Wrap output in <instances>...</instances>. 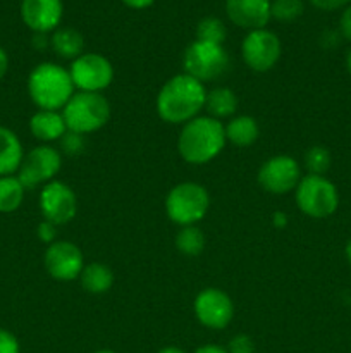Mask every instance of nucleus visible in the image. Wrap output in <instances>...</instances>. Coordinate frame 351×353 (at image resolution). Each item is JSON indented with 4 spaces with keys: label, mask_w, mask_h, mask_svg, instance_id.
I'll use <instances>...</instances> for the list:
<instances>
[{
    "label": "nucleus",
    "mask_w": 351,
    "mask_h": 353,
    "mask_svg": "<svg viewBox=\"0 0 351 353\" xmlns=\"http://www.w3.org/2000/svg\"><path fill=\"white\" fill-rule=\"evenodd\" d=\"M206 90L202 81L189 74L172 76L162 86L157 95V114L169 124H186L198 117L200 110L205 109Z\"/></svg>",
    "instance_id": "obj_1"
},
{
    "label": "nucleus",
    "mask_w": 351,
    "mask_h": 353,
    "mask_svg": "<svg viewBox=\"0 0 351 353\" xmlns=\"http://www.w3.org/2000/svg\"><path fill=\"white\" fill-rule=\"evenodd\" d=\"M226 141V131L220 121L210 116H198L182 126L178 150L188 164L202 165L213 161L224 150Z\"/></svg>",
    "instance_id": "obj_2"
},
{
    "label": "nucleus",
    "mask_w": 351,
    "mask_h": 353,
    "mask_svg": "<svg viewBox=\"0 0 351 353\" xmlns=\"http://www.w3.org/2000/svg\"><path fill=\"white\" fill-rule=\"evenodd\" d=\"M69 69L54 62L34 65L28 78V93L40 110H62L74 95Z\"/></svg>",
    "instance_id": "obj_3"
},
{
    "label": "nucleus",
    "mask_w": 351,
    "mask_h": 353,
    "mask_svg": "<svg viewBox=\"0 0 351 353\" xmlns=\"http://www.w3.org/2000/svg\"><path fill=\"white\" fill-rule=\"evenodd\" d=\"M67 131L88 134L102 130L110 119V103L102 93L76 92L62 109Z\"/></svg>",
    "instance_id": "obj_4"
},
{
    "label": "nucleus",
    "mask_w": 351,
    "mask_h": 353,
    "mask_svg": "<svg viewBox=\"0 0 351 353\" xmlns=\"http://www.w3.org/2000/svg\"><path fill=\"white\" fill-rule=\"evenodd\" d=\"M210 196L205 186L198 183H179L165 199L167 217L178 226H195L209 212Z\"/></svg>",
    "instance_id": "obj_5"
},
{
    "label": "nucleus",
    "mask_w": 351,
    "mask_h": 353,
    "mask_svg": "<svg viewBox=\"0 0 351 353\" xmlns=\"http://www.w3.org/2000/svg\"><path fill=\"white\" fill-rule=\"evenodd\" d=\"M295 200L305 216L312 219H326L339 207V192L326 176L308 174L296 186Z\"/></svg>",
    "instance_id": "obj_6"
},
{
    "label": "nucleus",
    "mask_w": 351,
    "mask_h": 353,
    "mask_svg": "<svg viewBox=\"0 0 351 353\" xmlns=\"http://www.w3.org/2000/svg\"><path fill=\"white\" fill-rule=\"evenodd\" d=\"M182 68L186 74L198 81H213L229 71L231 59L224 45L195 40L182 54Z\"/></svg>",
    "instance_id": "obj_7"
},
{
    "label": "nucleus",
    "mask_w": 351,
    "mask_h": 353,
    "mask_svg": "<svg viewBox=\"0 0 351 353\" xmlns=\"http://www.w3.org/2000/svg\"><path fill=\"white\" fill-rule=\"evenodd\" d=\"M281 40L267 28L248 31L241 43V57L244 64L255 72L270 71L281 59Z\"/></svg>",
    "instance_id": "obj_8"
},
{
    "label": "nucleus",
    "mask_w": 351,
    "mask_h": 353,
    "mask_svg": "<svg viewBox=\"0 0 351 353\" xmlns=\"http://www.w3.org/2000/svg\"><path fill=\"white\" fill-rule=\"evenodd\" d=\"M72 85L79 92L102 93V90L109 88L114 79V68L107 57L102 54H81L74 59L69 68Z\"/></svg>",
    "instance_id": "obj_9"
},
{
    "label": "nucleus",
    "mask_w": 351,
    "mask_h": 353,
    "mask_svg": "<svg viewBox=\"0 0 351 353\" xmlns=\"http://www.w3.org/2000/svg\"><path fill=\"white\" fill-rule=\"evenodd\" d=\"M62 168V157L58 150L41 145L24 155L21 168L17 171V178L23 183L24 188H36L40 185L54 181Z\"/></svg>",
    "instance_id": "obj_10"
},
{
    "label": "nucleus",
    "mask_w": 351,
    "mask_h": 353,
    "mask_svg": "<svg viewBox=\"0 0 351 353\" xmlns=\"http://www.w3.org/2000/svg\"><path fill=\"white\" fill-rule=\"evenodd\" d=\"M257 179L265 192L284 195L296 190L298 183L301 181V169L298 161L291 155H275L262 164Z\"/></svg>",
    "instance_id": "obj_11"
},
{
    "label": "nucleus",
    "mask_w": 351,
    "mask_h": 353,
    "mask_svg": "<svg viewBox=\"0 0 351 353\" xmlns=\"http://www.w3.org/2000/svg\"><path fill=\"white\" fill-rule=\"evenodd\" d=\"M40 212L45 221L61 226L71 223L78 214V199L72 188L65 183H47L40 192Z\"/></svg>",
    "instance_id": "obj_12"
},
{
    "label": "nucleus",
    "mask_w": 351,
    "mask_h": 353,
    "mask_svg": "<svg viewBox=\"0 0 351 353\" xmlns=\"http://www.w3.org/2000/svg\"><path fill=\"white\" fill-rule=\"evenodd\" d=\"M195 316L209 330H224L234 317L231 296L219 288H205L195 299Z\"/></svg>",
    "instance_id": "obj_13"
},
{
    "label": "nucleus",
    "mask_w": 351,
    "mask_h": 353,
    "mask_svg": "<svg viewBox=\"0 0 351 353\" xmlns=\"http://www.w3.org/2000/svg\"><path fill=\"white\" fill-rule=\"evenodd\" d=\"M43 264L48 274L57 281H74L81 276L85 257L72 241H54L45 250Z\"/></svg>",
    "instance_id": "obj_14"
},
{
    "label": "nucleus",
    "mask_w": 351,
    "mask_h": 353,
    "mask_svg": "<svg viewBox=\"0 0 351 353\" xmlns=\"http://www.w3.org/2000/svg\"><path fill=\"white\" fill-rule=\"evenodd\" d=\"M21 17L33 33H54L64 17L62 0H23Z\"/></svg>",
    "instance_id": "obj_15"
},
{
    "label": "nucleus",
    "mask_w": 351,
    "mask_h": 353,
    "mask_svg": "<svg viewBox=\"0 0 351 353\" xmlns=\"http://www.w3.org/2000/svg\"><path fill=\"white\" fill-rule=\"evenodd\" d=\"M272 0H226V14L231 23L243 30H262L272 19Z\"/></svg>",
    "instance_id": "obj_16"
},
{
    "label": "nucleus",
    "mask_w": 351,
    "mask_h": 353,
    "mask_svg": "<svg viewBox=\"0 0 351 353\" xmlns=\"http://www.w3.org/2000/svg\"><path fill=\"white\" fill-rule=\"evenodd\" d=\"M30 131L36 140L50 143V141L62 140L67 133V126L62 112L58 110H38L30 119Z\"/></svg>",
    "instance_id": "obj_17"
},
{
    "label": "nucleus",
    "mask_w": 351,
    "mask_h": 353,
    "mask_svg": "<svg viewBox=\"0 0 351 353\" xmlns=\"http://www.w3.org/2000/svg\"><path fill=\"white\" fill-rule=\"evenodd\" d=\"M24 159L23 143L12 130L0 126V176H12L19 171Z\"/></svg>",
    "instance_id": "obj_18"
},
{
    "label": "nucleus",
    "mask_w": 351,
    "mask_h": 353,
    "mask_svg": "<svg viewBox=\"0 0 351 353\" xmlns=\"http://www.w3.org/2000/svg\"><path fill=\"white\" fill-rule=\"evenodd\" d=\"M50 45L54 48L55 54L62 59H67V61H74L79 55L83 54V48H85V40H83V34L79 33L74 28H57V30L52 33Z\"/></svg>",
    "instance_id": "obj_19"
},
{
    "label": "nucleus",
    "mask_w": 351,
    "mask_h": 353,
    "mask_svg": "<svg viewBox=\"0 0 351 353\" xmlns=\"http://www.w3.org/2000/svg\"><path fill=\"white\" fill-rule=\"evenodd\" d=\"M224 131H226V140L236 147H250L258 140V134H260L257 119L251 116L233 117L224 126Z\"/></svg>",
    "instance_id": "obj_20"
},
{
    "label": "nucleus",
    "mask_w": 351,
    "mask_h": 353,
    "mask_svg": "<svg viewBox=\"0 0 351 353\" xmlns=\"http://www.w3.org/2000/svg\"><path fill=\"white\" fill-rule=\"evenodd\" d=\"M79 279H81V286L85 292L92 293V295H103L112 288L114 272L105 264L92 262L83 268Z\"/></svg>",
    "instance_id": "obj_21"
},
{
    "label": "nucleus",
    "mask_w": 351,
    "mask_h": 353,
    "mask_svg": "<svg viewBox=\"0 0 351 353\" xmlns=\"http://www.w3.org/2000/svg\"><path fill=\"white\" fill-rule=\"evenodd\" d=\"M205 109L209 116L217 121L231 117L237 110V99L231 88H213L212 92H206Z\"/></svg>",
    "instance_id": "obj_22"
},
{
    "label": "nucleus",
    "mask_w": 351,
    "mask_h": 353,
    "mask_svg": "<svg viewBox=\"0 0 351 353\" xmlns=\"http://www.w3.org/2000/svg\"><path fill=\"white\" fill-rule=\"evenodd\" d=\"M26 188L17 176H0V212L10 214L21 207Z\"/></svg>",
    "instance_id": "obj_23"
},
{
    "label": "nucleus",
    "mask_w": 351,
    "mask_h": 353,
    "mask_svg": "<svg viewBox=\"0 0 351 353\" xmlns=\"http://www.w3.org/2000/svg\"><path fill=\"white\" fill-rule=\"evenodd\" d=\"M176 248L188 257L200 255L205 248V234L196 226L181 228V231L176 234Z\"/></svg>",
    "instance_id": "obj_24"
},
{
    "label": "nucleus",
    "mask_w": 351,
    "mask_h": 353,
    "mask_svg": "<svg viewBox=\"0 0 351 353\" xmlns=\"http://www.w3.org/2000/svg\"><path fill=\"white\" fill-rule=\"evenodd\" d=\"M227 37L226 24L215 16H206L200 19L196 24V40L206 41V43L224 45V40Z\"/></svg>",
    "instance_id": "obj_25"
},
{
    "label": "nucleus",
    "mask_w": 351,
    "mask_h": 353,
    "mask_svg": "<svg viewBox=\"0 0 351 353\" xmlns=\"http://www.w3.org/2000/svg\"><path fill=\"white\" fill-rule=\"evenodd\" d=\"M305 10L303 0H272V17L279 23H292L298 19Z\"/></svg>",
    "instance_id": "obj_26"
},
{
    "label": "nucleus",
    "mask_w": 351,
    "mask_h": 353,
    "mask_svg": "<svg viewBox=\"0 0 351 353\" xmlns=\"http://www.w3.org/2000/svg\"><path fill=\"white\" fill-rule=\"evenodd\" d=\"M330 162H332V157H330V152L326 147L315 145V147H310L306 150L305 168L308 169L310 174L323 176L330 169Z\"/></svg>",
    "instance_id": "obj_27"
},
{
    "label": "nucleus",
    "mask_w": 351,
    "mask_h": 353,
    "mask_svg": "<svg viewBox=\"0 0 351 353\" xmlns=\"http://www.w3.org/2000/svg\"><path fill=\"white\" fill-rule=\"evenodd\" d=\"M226 348L229 353H255V343L248 334H236Z\"/></svg>",
    "instance_id": "obj_28"
},
{
    "label": "nucleus",
    "mask_w": 351,
    "mask_h": 353,
    "mask_svg": "<svg viewBox=\"0 0 351 353\" xmlns=\"http://www.w3.org/2000/svg\"><path fill=\"white\" fill-rule=\"evenodd\" d=\"M0 353H21L17 338L3 327H0Z\"/></svg>",
    "instance_id": "obj_29"
},
{
    "label": "nucleus",
    "mask_w": 351,
    "mask_h": 353,
    "mask_svg": "<svg viewBox=\"0 0 351 353\" xmlns=\"http://www.w3.org/2000/svg\"><path fill=\"white\" fill-rule=\"evenodd\" d=\"M36 234H38V238L43 241V243L52 245L55 241V236H57V226L43 219L40 224H38Z\"/></svg>",
    "instance_id": "obj_30"
},
{
    "label": "nucleus",
    "mask_w": 351,
    "mask_h": 353,
    "mask_svg": "<svg viewBox=\"0 0 351 353\" xmlns=\"http://www.w3.org/2000/svg\"><path fill=\"white\" fill-rule=\"evenodd\" d=\"M62 147L67 150V154H78V152L83 150V137L81 134L67 131V133L62 137Z\"/></svg>",
    "instance_id": "obj_31"
},
{
    "label": "nucleus",
    "mask_w": 351,
    "mask_h": 353,
    "mask_svg": "<svg viewBox=\"0 0 351 353\" xmlns=\"http://www.w3.org/2000/svg\"><path fill=\"white\" fill-rule=\"evenodd\" d=\"M315 9L326 10V12H332V10L344 9L348 3H351V0H310Z\"/></svg>",
    "instance_id": "obj_32"
},
{
    "label": "nucleus",
    "mask_w": 351,
    "mask_h": 353,
    "mask_svg": "<svg viewBox=\"0 0 351 353\" xmlns=\"http://www.w3.org/2000/svg\"><path fill=\"white\" fill-rule=\"evenodd\" d=\"M339 30L341 34H343L346 40L351 41V3H348L343 9V14H341L339 19Z\"/></svg>",
    "instance_id": "obj_33"
},
{
    "label": "nucleus",
    "mask_w": 351,
    "mask_h": 353,
    "mask_svg": "<svg viewBox=\"0 0 351 353\" xmlns=\"http://www.w3.org/2000/svg\"><path fill=\"white\" fill-rule=\"evenodd\" d=\"M120 2H123L126 7H129V9L143 10L153 6L155 0H120Z\"/></svg>",
    "instance_id": "obj_34"
},
{
    "label": "nucleus",
    "mask_w": 351,
    "mask_h": 353,
    "mask_svg": "<svg viewBox=\"0 0 351 353\" xmlns=\"http://www.w3.org/2000/svg\"><path fill=\"white\" fill-rule=\"evenodd\" d=\"M195 353H229L226 347H220V345H202L195 350Z\"/></svg>",
    "instance_id": "obj_35"
},
{
    "label": "nucleus",
    "mask_w": 351,
    "mask_h": 353,
    "mask_svg": "<svg viewBox=\"0 0 351 353\" xmlns=\"http://www.w3.org/2000/svg\"><path fill=\"white\" fill-rule=\"evenodd\" d=\"M7 71H9V55H7V52L0 47V81H2L3 76L7 74Z\"/></svg>",
    "instance_id": "obj_36"
},
{
    "label": "nucleus",
    "mask_w": 351,
    "mask_h": 353,
    "mask_svg": "<svg viewBox=\"0 0 351 353\" xmlns=\"http://www.w3.org/2000/svg\"><path fill=\"white\" fill-rule=\"evenodd\" d=\"M157 353H186V352L179 347H164V348H160Z\"/></svg>",
    "instance_id": "obj_37"
},
{
    "label": "nucleus",
    "mask_w": 351,
    "mask_h": 353,
    "mask_svg": "<svg viewBox=\"0 0 351 353\" xmlns=\"http://www.w3.org/2000/svg\"><path fill=\"white\" fill-rule=\"evenodd\" d=\"M344 254H346L348 264L351 265V238H350V240H348V243H346V248H344Z\"/></svg>",
    "instance_id": "obj_38"
},
{
    "label": "nucleus",
    "mask_w": 351,
    "mask_h": 353,
    "mask_svg": "<svg viewBox=\"0 0 351 353\" xmlns=\"http://www.w3.org/2000/svg\"><path fill=\"white\" fill-rule=\"evenodd\" d=\"M346 69H348V72H350V76H351V50L348 52V55H346Z\"/></svg>",
    "instance_id": "obj_39"
},
{
    "label": "nucleus",
    "mask_w": 351,
    "mask_h": 353,
    "mask_svg": "<svg viewBox=\"0 0 351 353\" xmlns=\"http://www.w3.org/2000/svg\"><path fill=\"white\" fill-rule=\"evenodd\" d=\"M95 353H117V352H114V350H98V352H95Z\"/></svg>",
    "instance_id": "obj_40"
}]
</instances>
